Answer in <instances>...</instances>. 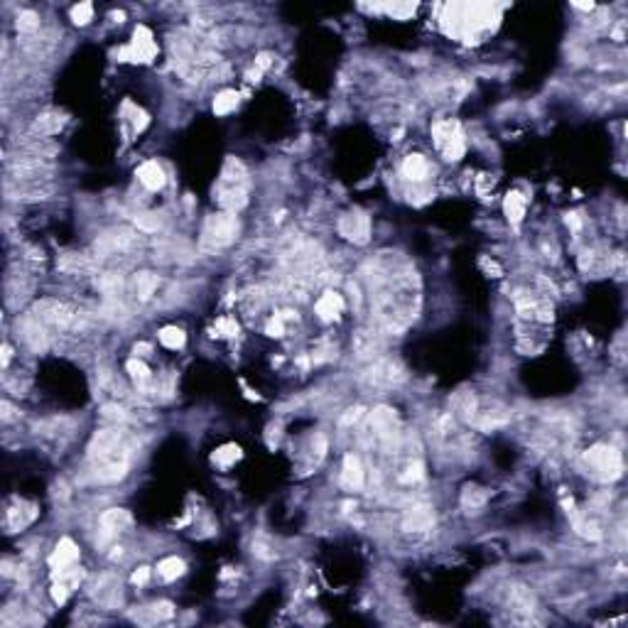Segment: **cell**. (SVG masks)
<instances>
[{
  "mask_svg": "<svg viewBox=\"0 0 628 628\" xmlns=\"http://www.w3.org/2000/svg\"><path fill=\"white\" fill-rule=\"evenodd\" d=\"M378 10H386V13H391L393 18H398V20H405L407 15H412V13H415V10H417V5H415V3H412V5H410V3H405V5H403V3H393V5H381V8H378Z\"/></svg>",
  "mask_w": 628,
  "mask_h": 628,
  "instance_id": "d590c367",
  "label": "cell"
},
{
  "mask_svg": "<svg viewBox=\"0 0 628 628\" xmlns=\"http://www.w3.org/2000/svg\"><path fill=\"white\" fill-rule=\"evenodd\" d=\"M435 525V511L430 506H412L403 516V528L407 532H425Z\"/></svg>",
  "mask_w": 628,
  "mask_h": 628,
  "instance_id": "8fae6325",
  "label": "cell"
},
{
  "mask_svg": "<svg viewBox=\"0 0 628 628\" xmlns=\"http://www.w3.org/2000/svg\"><path fill=\"white\" fill-rule=\"evenodd\" d=\"M216 202L223 211H241L248 204V172L243 162L236 157H228L221 169V179L216 187Z\"/></svg>",
  "mask_w": 628,
  "mask_h": 628,
  "instance_id": "6da1fadb",
  "label": "cell"
},
{
  "mask_svg": "<svg viewBox=\"0 0 628 628\" xmlns=\"http://www.w3.org/2000/svg\"><path fill=\"white\" fill-rule=\"evenodd\" d=\"M62 126L64 121L59 116H42L34 123V133H39V136H54V133L62 131Z\"/></svg>",
  "mask_w": 628,
  "mask_h": 628,
  "instance_id": "1f68e13d",
  "label": "cell"
},
{
  "mask_svg": "<svg viewBox=\"0 0 628 628\" xmlns=\"http://www.w3.org/2000/svg\"><path fill=\"white\" fill-rule=\"evenodd\" d=\"M366 378L371 386H395V383H400L403 378H405V371H403L400 363L393 361V358H378V361L371 366V371H368Z\"/></svg>",
  "mask_w": 628,
  "mask_h": 628,
  "instance_id": "9c48e42d",
  "label": "cell"
},
{
  "mask_svg": "<svg viewBox=\"0 0 628 628\" xmlns=\"http://www.w3.org/2000/svg\"><path fill=\"white\" fill-rule=\"evenodd\" d=\"M157 339L164 348H169V351H179V348H184V344H187V334H184V329H179V327H162L157 334Z\"/></svg>",
  "mask_w": 628,
  "mask_h": 628,
  "instance_id": "7402d4cb",
  "label": "cell"
},
{
  "mask_svg": "<svg viewBox=\"0 0 628 628\" xmlns=\"http://www.w3.org/2000/svg\"><path fill=\"white\" fill-rule=\"evenodd\" d=\"M314 310H317V317L322 319V322H334V319H339V314L344 312V297L334 290H324L322 295H319Z\"/></svg>",
  "mask_w": 628,
  "mask_h": 628,
  "instance_id": "5bb4252c",
  "label": "cell"
},
{
  "mask_svg": "<svg viewBox=\"0 0 628 628\" xmlns=\"http://www.w3.org/2000/svg\"><path fill=\"white\" fill-rule=\"evenodd\" d=\"M155 57H157L155 37H152V32L145 27V25H138L136 32H133L131 44L118 52V59H121V62H152Z\"/></svg>",
  "mask_w": 628,
  "mask_h": 628,
  "instance_id": "5b68a950",
  "label": "cell"
},
{
  "mask_svg": "<svg viewBox=\"0 0 628 628\" xmlns=\"http://www.w3.org/2000/svg\"><path fill=\"white\" fill-rule=\"evenodd\" d=\"M353 351H356L361 358H373L378 351H381V339H378V334L371 332V329L358 332L356 339H353Z\"/></svg>",
  "mask_w": 628,
  "mask_h": 628,
  "instance_id": "d6986e66",
  "label": "cell"
},
{
  "mask_svg": "<svg viewBox=\"0 0 628 628\" xmlns=\"http://www.w3.org/2000/svg\"><path fill=\"white\" fill-rule=\"evenodd\" d=\"M238 218L236 214L231 211H216L204 221L202 228V246L209 248V251H218V248H226L236 241L238 236Z\"/></svg>",
  "mask_w": 628,
  "mask_h": 628,
  "instance_id": "7a4b0ae2",
  "label": "cell"
},
{
  "mask_svg": "<svg viewBox=\"0 0 628 628\" xmlns=\"http://www.w3.org/2000/svg\"><path fill=\"white\" fill-rule=\"evenodd\" d=\"M341 483H344V488H348V491H361L363 483H366V471H363L361 459H358L356 454H351V452L344 457Z\"/></svg>",
  "mask_w": 628,
  "mask_h": 628,
  "instance_id": "7c38bea8",
  "label": "cell"
},
{
  "mask_svg": "<svg viewBox=\"0 0 628 628\" xmlns=\"http://www.w3.org/2000/svg\"><path fill=\"white\" fill-rule=\"evenodd\" d=\"M34 317H37L42 324H47V327L67 329L74 324L77 314H74V310L69 305H64V302L42 300V302H37V307H34Z\"/></svg>",
  "mask_w": 628,
  "mask_h": 628,
  "instance_id": "8992f818",
  "label": "cell"
},
{
  "mask_svg": "<svg viewBox=\"0 0 628 628\" xmlns=\"http://www.w3.org/2000/svg\"><path fill=\"white\" fill-rule=\"evenodd\" d=\"M486 501H488V493L478 486H466L464 493H462V506L466 511H478V508L486 506Z\"/></svg>",
  "mask_w": 628,
  "mask_h": 628,
  "instance_id": "83f0119b",
  "label": "cell"
},
{
  "mask_svg": "<svg viewBox=\"0 0 628 628\" xmlns=\"http://www.w3.org/2000/svg\"><path fill=\"white\" fill-rule=\"evenodd\" d=\"M77 562H79L77 542H74L72 537H62V540L57 542V547H54V552L49 555V567H52V572L67 570V567L77 565Z\"/></svg>",
  "mask_w": 628,
  "mask_h": 628,
  "instance_id": "30bf717a",
  "label": "cell"
},
{
  "mask_svg": "<svg viewBox=\"0 0 628 628\" xmlns=\"http://www.w3.org/2000/svg\"><path fill=\"white\" fill-rule=\"evenodd\" d=\"M93 20V5L91 3H79L72 8V22L79 25V27H84V25H89Z\"/></svg>",
  "mask_w": 628,
  "mask_h": 628,
  "instance_id": "e575fe53",
  "label": "cell"
},
{
  "mask_svg": "<svg viewBox=\"0 0 628 628\" xmlns=\"http://www.w3.org/2000/svg\"><path fill=\"white\" fill-rule=\"evenodd\" d=\"M266 334L268 336H282L285 334V317L282 314H275V317H270V322L266 324Z\"/></svg>",
  "mask_w": 628,
  "mask_h": 628,
  "instance_id": "8d00e7d4",
  "label": "cell"
},
{
  "mask_svg": "<svg viewBox=\"0 0 628 628\" xmlns=\"http://www.w3.org/2000/svg\"><path fill=\"white\" fill-rule=\"evenodd\" d=\"M148 123H150V118H148V113L143 111V108H133V131L136 133H143L148 128Z\"/></svg>",
  "mask_w": 628,
  "mask_h": 628,
  "instance_id": "74e56055",
  "label": "cell"
},
{
  "mask_svg": "<svg viewBox=\"0 0 628 628\" xmlns=\"http://www.w3.org/2000/svg\"><path fill=\"white\" fill-rule=\"evenodd\" d=\"M34 518H37V508H34L32 503L20 501L18 506L8 511V528L10 530H22V528H27Z\"/></svg>",
  "mask_w": 628,
  "mask_h": 628,
  "instance_id": "ac0fdd59",
  "label": "cell"
},
{
  "mask_svg": "<svg viewBox=\"0 0 628 628\" xmlns=\"http://www.w3.org/2000/svg\"><path fill=\"white\" fill-rule=\"evenodd\" d=\"M422 478H425V464H422L420 459H407L405 464H403V469H400V473H398V481L400 483H407V486H412V483H417V481H422Z\"/></svg>",
  "mask_w": 628,
  "mask_h": 628,
  "instance_id": "484cf974",
  "label": "cell"
},
{
  "mask_svg": "<svg viewBox=\"0 0 628 628\" xmlns=\"http://www.w3.org/2000/svg\"><path fill=\"white\" fill-rule=\"evenodd\" d=\"M432 138H435V145L442 150L445 159L457 162V159L464 157L466 140H464V131H462V126L457 121H437L432 126Z\"/></svg>",
  "mask_w": 628,
  "mask_h": 628,
  "instance_id": "277c9868",
  "label": "cell"
},
{
  "mask_svg": "<svg viewBox=\"0 0 628 628\" xmlns=\"http://www.w3.org/2000/svg\"><path fill=\"white\" fill-rule=\"evenodd\" d=\"M238 101H241L238 91L226 89V91L216 93V98H214V113H216V116H228V113H233L238 108Z\"/></svg>",
  "mask_w": 628,
  "mask_h": 628,
  "instance_id": "d4e9b609",
  "label": "cell"
},
{
  "mask_svg": "<svg viewBox=\"0 0 628 628\" xmlns=\"http://www.w3.org/2000/svg\"><path fill=\"white\" fill-rule=\"evenodd\" d=\"M184 572H187V565H184V560H179V557H164V560L157 565V575H159V580H164V582L179 580Z\"/></svg>",
  "mask_w": 628,
  "mask_h": 628,
  "instance_id": "cb8c5ba5",
  "label": "cell"
},
{
  "mask_svg": "<svg viewBox=\"0 0 628 628\" xmlns=\"http://www.w3.org/2000/svg\"><path fill=\"white\" fill-rule=\"evenodd\" d=\"M174 609L169 601H159V604L152 606H143L138 614H133V619L140 621V624H152V621H164V619H172Z\"/></svg>",
  "mask_w": 628,
  "mask_h": 628,
  "instance_id": "44dd1931",
  "label": "cell"
},
{
  "mask_svg": "<svg viewBox=\"0 0 628 628\" xmlns=\"http://www.w3.org/2000/svg\"><path fill=\"white\" fill-rule=\"evenodd\" d=\"M131 523H133V518L126 508H108V511L101 516V528H103V532H108V535L126 530Z\"/></svg>",
  "mask_w": 628,
  "mask_h": 628,
  "instance_id": "e0dca14e",
  "label": "cell"
},
{
  "mask_svg": "<svg viewBox=\"0 0 628 628\" xmlns=\"http://www.w3.org/2000/svg\"><path fill=\"white\" fill-rule=\"evenodd\" d=\"M15 27H18V32L22 34H32L39 30V15L34 13V10H22V13L18 15V20H15Z\"/></svg>",
  "mask_w": 628,
  "mask_h": 628,
  "instance_id": "f546056e",
  "label": "cell"
},
{
  "mask_svg": "<svg viewBox=\"0 0 628 628\" xmlns=\"http://www.w3.org/2000/svg\"><path fill=\"white\" fill-rule=\"evenodd\" d=\"M91 594L101 606H106V609H116V606L121 604V577L111 575V572H108V575H101L96 580V584H93Z\"/></svg>",
  "mask_w": 628,
  "mask_h": 628,
  "instance_id": "ba28073f",
  "label": "cell"
},
{
  "mask_svg": "<svg viewBox=\"0 0 628 628\" xmlns=\"http://www.w3.org/2000/svg\"><path fill=\"white\" fill-rule=\"evenodd\" d=\"M126 368H128V373H131V378L133 381L138 383V386H148V383H152V371L150 368H148V363L143 361V358H138V356H133L131 361L126 363Z\"/></svg>",
  "mask_w": 628,
  "mask_h": 628,
  "instance_id": "4316f807",
  "label": "cell"
},
{
  "mask_svg": "<svg viewBox=\"0 0 628 628\" xmlns=\"http://www.w3.org/2000/svg\"><path fill=\"white\" fill-rule=\"evenodd\" d=\"M150 344H136V348H133V353H136L138 358L140 356H148V351H150Z\"/></svg>",
  "mask_w": 628,
  "mask_h": 628,
  "instance_id": "60d3db41",
  "label": "cell"
},
{
  "mask_svg": "<svg viewBox=\"0 0 628 628\" xmlns=\"http://www.w3.org/2000/svg\"><path fill=\"white\" fill-rule=\"evenodd\" d=\"M133 584L136 587H145L148 582H150V567H138L136 572H133Z\"/></svg>",
  "mask_w": 628,
  "mask_h": 628,
  "instance_id": "f35d334b",
  "label": "cell"
},
{
  "mask_svg": "<svg viewBox=\"0 0 628 628\" xmlns=\"http://www.w3.org/2000/svg\"><path fill=\"white\" fill-rule=\"evenodd\" d=\"M136 177H138V182H140L145 189H150V192H159V189H164V184H167L162 164H157L155 159L143 162L140 167L136 169Z\"/></svg>",
  "mask_w": 628,
  "mask_h": 628,
  "instance_id": "4fadbf2b",
  "label": "cell"
},
{
  "mask_svg": "<svg viewBox=\"0 0 628 628\" xmlns=\"http://www.w3.org/2000/svg\"><path fill=\"white\" fill-rule=\"evenodd\" d=\"M403 177L407 179V182H425L427 174H430V162H427L425 155H420V152H412V155H407L405 159H403Z\"/></svg>",
  "mask_w": 628,
  "mask_h": 628,
  "instance_id": "9a60e30c",
  "label": "cell"
},
{
  "mask_svg": "<svg viewBox=\"0 0 628 628\" xmlns=\"http://www.w3.org/2000/svg\"><path fill=\"white\" fill-rule=\"evenodd\" d=\"M270 64H273V54H268V52H263V54H258L256 57V69L258 72H268V69H270Z\"/></svg>",
  "mask_w": 628,
  "mask_h": 628,
  "instance_id": "ab89813d",
  "label": "cell"
},
{
  "mask_svg": "<svg viewBox=\"0 0 628 628\" xmlns=\"http://www.w3.org/2000/svg\"><path fill=\"white\" fill-rule=\"evenodd\" d=\"M575 530L580 532L582 537H587V540H591V542H596V540H601V535H604V532H601V528H599V523H594V521H575Z\"/></svg>",
  "mask_w": 628,
  "mask_h": 628,
  "instance_id": "d6a6232c",
  "label": "cell"
},
{
  "mask_svg": "<svg viewBox=\"0 0 628 628\" xmlns=\"http://www.w3.org/2000/svg\"><path fill=\"white\" fill-rule=\"evenodd\" d=\"M241 457H243V450L238 445H223V447H218V450H214L211 462L216 466H221V469H228V466L236 464Z\"/></svg>",
  "mask_w": 628,
  "mask_h": 628,
  "instance_id": "603a6c76",
  "label": "cell"
},
{
  "mask_svg": "<svg viewBox=\"0 0 628 628\" xmlns=\"http://www.w3.org/2000/svg\"><path fill=\"white\" fill-rule=\"evenodd\" d=\"M584 462L591 471H594L596 478L601 481H616V478L624 473V459H621V452L614 450L611 445H594L587 450Z\"/></svg>",
  "mask_w": 628,
  "mask_h": 628,
  "instance_id": "3957f363",
  "label": "cell"
},
{
  "mask_svg": "<svg viewBox=\"0 0 628 628\" xmlns=\"http://www.w3.org/2000/svg\"><path fill=\"white\" fill-rule=\"evenodd\" d=\"M528 209V199L523 197L521 192H508L506 199H503V214L511 223H521L523 216H525Z\"/></svg>",
  "mask_w": 628,
  "mask_h": 628,
  "instance_id": "ffe728a7",
  "label": "cell"
},
{
  "mask_svg": "<svg viewBox=\"0 0 628 628\" xmlns=\"http://www.w3.org/2000/svg\"><path fill=\"white\" fill-rule=\"evenodd\" d=\"M101 420L106 422V425H121V422L128 420V412L123 405H118V403H106V405L101 407Z\"/></svg>",
  "mask_w": 628,
  "mask_h": 628,
  "instance_id": "f1b7e54d",
  "label": "cell"
},
{
  "mask_svg": "<svg viewBox=\"0 0 628 628\" xmlns=\"http://www.w3.org/2000/svg\"><path fill=\"white\" fill-rule=\"evenodd\" d=\"M339 233H341L346 241L363 246V243H368V238H371V218H368L363 211L344 214V216L339 218Z\"/></svg>",
  "mask_w": 628,
  "mask_h": 628,
  "instance_id": "52a82bcc",
  "label": "cell"
},
{
  "mask_svg": "<svg viewBox=\"0 0 628 628\" xmlns=\"http://www.w3.org/2000/svg\"><path fill=\"white\" fill-rule=\"evenodd\" d=\"M157 290V275H152V273H136L131 280V292L136 295L138 302H148L152 295H155Z\"/></svg>",
  "mask_w": 628,
  "mask_h": 628,
  "instance_id": "2e32d148",
  "label": "cell"
},
{
  "mask_svg": "<svg viewBox=\"0 0 628 628\" xmlns=\"http://www.w3.org/2000/svg\"><path fill=\"white\" fill-rule=\"evenodd\" d=\"M238 334V322L231 317H221L216 319V324H214V336L218 339H231Z\"/></svg>",
  "mask_w": 628,
  "mask_h": 628,
  "instance_id": "836d02e7",
  "label": "cell"
},
{
  "mask_svg": "<svg viewBox=\"0 0 628 628\" xmlns=\"http://www.w3.org/2000/svg\"><path fill=\"white\" fill-rule=\"evenodd\" d=\"M133 223H136V228L143 233H157L159 228H162V218H159V214H138V216L133 218Z\"/></svg>",
  "mask_w": 628,
  "mask_h": 628,
  "instance_id": "4dcf8cb0",
  "label": "cell"
}]
</instances>
